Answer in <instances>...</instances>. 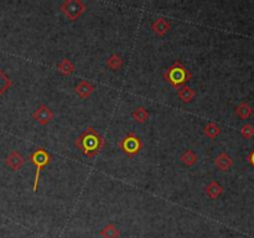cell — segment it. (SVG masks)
I'll list each match as a JSON object with an SVG mask.
<instances>
[{"mask_svg":"<svg viewBox=\"0 0 254 238\" xmlns=\"http://www.w3.org/2000/svg\"><path fill=\"white\" fill-rule=\"evenodd\" d=\"M74 145L78 148L82 154L92 159L101 153L102 148L105 145V139L93 127H88L74 140Z\"/></svg>","mask_w":254,"mask_h":238,"instance_id":"cell-1","label":"cell"},{"mask_svg":"<svg viewBox=\"0 0 254 238\" xmlns=\"http://www.w3.org/2000/svg\"><path fill=\"white\" fill-rule=\"evenodd\" d=\"M164 79L168 83H170L174 88H181L186 86L188 81L192 79L191 72L181 64V61H175L170 67L165 70L164 72Z\"/></svg>","mask_w":254,"mask_h":238,"instance_id":"cell-2","label":"cell"},{"mask_svg":"<svg viewBox=\"0 0 254 238\" xmlns=\"http://www.w3.org/2000/svg\"><path fill=\"white\" fill-rule=\"evenodd\" d=\"M30 161L33 162L34 165L36 166V172H35V179H34V185H33V190L34 193H36L38 189V181H40V176H41V171H42L43 167L50 162V154H48L47 150L42 147L36 148L35 152L30 155Z\"/></svg>","mask_w":254,"mask_h":238,"instance_id":"cell-3","label":"cell"},{"mask_svg":"<svg viewBox=\"0 0 254 238\" xmlns=\"http://www.w3.org/2000/svg\"><path fill=\"white\" fill-rule=\"evenodd\" d=\"M87 10V5L82 0H65L60 5V11L70 21H76Z\"/></svg>","mask_w":254,"mask_h":238,"instance_id":"cell-4","label":"cell"},{"mask_svg":"<svg viewBox=\"0 0 254 238\" xmlns=\"http://www.w3.org/2000/svg\"><path fill=\"white\" fill-rule=\"evenodd\" d=\"M119 149L124 153L127 157L133 158L137 154H139L140 150L143 149V142L139 137L135 135V133H129L125 135L119 142Z\"/></svg>","mask_w":254,"mask_h":238,"instance_id":"cell-5","label":"cell"},{"mask_svg":"<svg viewBox=\"0 0 254 238\" xmlns=\"http://www.w3.org/2000/svg\"><path fill=\"white\" fill-rule=\"evenodd\" d=\"M55 114L54 112L51 111L47 106L45 104H40V106L36 108V111L34 112L33 118L35 122H37L40 125H46L54 119Z\"/></svg>","mask_w":254,"mask_h":238,"instance_id":"cell-6","label":"cell"},{"mask_svg":"<svg viewBox=\"0 0 254 238\" xmlns=\"http://www.w3.org/2000/svg\"><path fill=\"white\" fill-rule=\"evenodd\" d=\"M24 162H25V159H24L21 153L18 152V150H11L8 157L5 158V165L9 169L13 170V171L20 170L23 167Z\"/></svg>","mask_w":254,"mask_h":238,"instance_id":"cell-7","label":"cell"},{"mask_svg":"<svg viewBox=\"0 0 254 238\" xmlns=\"http://www.w3.org/2000/svg\"><path fill=\"white\" fill-rule=\"evenodd\" d=\"M151 30L156 36L163 38L171 30V24L166 19L159 18L151 23Z\"/></svg>","mask_w":254,"mask_h":238,"instance_id":"cell-8","label":"cell"},{"mask_svg":"<svg viewBox=\"0 0 254 238\" xmlns=\"http://www.w3.org/2000/svg\"><path fill=\"white\" fill-rule=\"evenodd\" d=\"M94 89L96 88H94L93 84L89 81H87V79H82V81H79L78 84L74 87V92H76L82 99L88 98V97L93 93Z\"/></svg>","mask_w":254,"mask_h":238,"instance_id":"cell-9","label":"cell"},{"mask_svg":"<svg viewBox=\"0 0 254 238\" xmlns=\"http://www.w3.org/2000/svg\"><path fill=\"white\" fill-rule=\"evenodd\" d=\"M215 165L218 167L221 171H228L233 166V160L227 153H219L215 159Z\"/></svg>","mask_w":254,"mask_h":238,"instance_id":"cell-10","label":"cell"},{"mask_svg":"<svg viewBox=\"0 0 254 238\" xmlns=\"http://www.w3.org/2000/svg\"><path fill=\"white\" fill-rule=\"evenodd\" d=\"M206 195L209 196L211 200H216L223 193V188L219 185V183L217 180H211L209 183V185L206 186V190H205Z\"/></svg>","mask_w":254,"mask_h":238,"instance_id":"cell-11","label":"cell"},{"mask_svg":"<svg viewBox=\"0 0 254 238\" xmlns=\"http://www.w3.org/2000/svg\"><path fill=\"white\" fill-rule=\"evenodd\" d=\"M57 71L65 77L71 76V75L76 71V66H74V64L71 61V60H69V58H64L62 61H60L59 64H57Z\"/></svg>","mask_w":254,"mask_h":238,"instance_id":"cell-12","label":"cell"},{"mask_svg":"<svg viewBox=\"0 0 254 238\" xmlns=\"http://www.w3.org/2000/svg\"><path fill=\"white\" fill-rule=\"evenodd\" d=\"M178 97H179V99L182 102V103L188 104V103H191L193 99H195L196 91L193 88H191V87L183 86L178 91Z\"/></svg>","mask_w":254,"mask_h":238,"instance_id":"cell-13","label":"cell"},{"mask_svg":"<svg viewBox=\"0 0 254 238\" xmlns=\"http://www.w3.org/2000/svg\"><path fill=\"white\" fill-rule=\"evenodd\" d=\"M99 236L102 238H119L120 231L118 230L117 226L114 223H108L105 227L99 231Z\"/></svg>","mask_w":254,"mask_h":238,"instance_id":"cell-14","label":"cell"},{"mask_svg":"<svg viewBox=\"0 0 254 238\" xmlns=\"http://www.w3.org/2000/svg\"><path fill=\"white\" fill-rule=\"evenodd\" d=\"M123 65H124V60L118 53H112L107 58V61H106V66L109 70H112V71H118V70L122 69Z\"/></svg>","mask_w":254,"mask_h":238,"instance_id":"cell-15","label":"cell"},{"mask_svg":"<svg viewBox=\"0 0 254 238\" xmlns=\"http://www.w3.org/2000/svg\"><path fill=\"white\" fill-rule=\"evenodd\" d=\"M180 160H181V162L185 165V166L190 167V166H193V165L197 162L198 158H197V154H196L195 152H192L191 149H186L185 152L180 155Z\"/></svg>","mask_w":254,"mask_h":238,"instance_id":"cell-16","label":"cell"},{"mask_svg":"<svg viewBox=\"0 0 254 238\" xmlns=\"http://www.w3.org/2000/svg\"><path fill=\"white\" fill-rule=\"evenodd\" d=\"M132 117L137 123H139V124H144L147 119H149V112L146 111L145 107L140 106V107H137V108L133 111Z\"/></svg>","mask_w":254,"mask_h":238,"instance_id":"cell-17","label":"cell"},{"mask_svg":"<svg viewBox=\"0 0 254 238\" xmlns=\"http://www.w3.org/2000/svg\"><path fill=\"white\" fill-rule=\"evenodd\" d=\"M252 108L251 106H249L247 102H242L241 104H238V106L236 107V109H234V113H236V116L238 117L239 119H248L249 117L252 116Z\"/></svg>","mask_w":254,"mask_h":238,"instance_id":"cell-18","label":"cell"},{"mask_svg":"<svg viewBox=\"0 0 254 238\" xmlns=\"http://www.w3.org/2000/svg\"><path fill=\"white\" fill-rule=\"evenodd\" d=\"M203 133H205L206 137H209L210 139L214 140V139H216L219 134H221V127H219L217 123L210 122L209 124L205 127V129H203Z\"/></svg>","mask_w":254,"mask_h":238,"instance_id":"cell-19","label":"cell"},{"mask_svg":"<svg viewBox=\"0 0 254 238\" xmlns=\"http://www.w3.org/2000/svg\"><path fill=\"white\" fill-rule=\"evenodd\" d=\"M11 86H13V81L0 70V96L5 93Z\"/></svg>","mask_w":254,"mask_h":238,"instance_id":"cell-20","label":"cell"},{"mask_svg":"<svg viewBox=\"0 0 254 238\" xmlns=\"http://www.w3.org/2000/svg\"><path fill=\"white\" fill-rule=\"evenodd\" d=\"M239 132H241V135L244 139H251V138L254 137V125L244 124Z\"/></svg>","mask_w":254,"mask_h":238,"instance_id":"cell-21","label":"cell"},{"mask_svg":"<svg viewBox=\"0 0 254 238\" xmlns=\"http://www.w3.org/2000/svg\"><path fill=\"white\" fill-rule=\"evenodd\" d=\"M248 161H249V164H251L252 166L254 167V150H253V152L251 153V154H249V157H248Z\"/></svg>","mask_w":254,"mask_h":238,"instance_id":"cell-22","label":"cell"}]
</instances>
